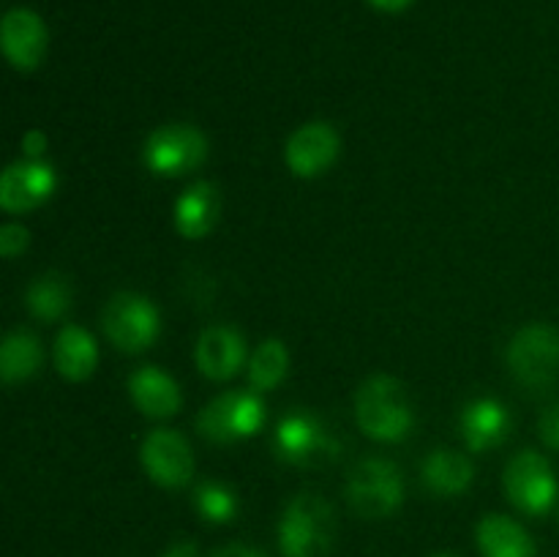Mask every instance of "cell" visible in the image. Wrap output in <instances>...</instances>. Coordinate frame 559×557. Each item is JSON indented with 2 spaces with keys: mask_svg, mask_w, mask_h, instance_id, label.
Returning a JSON list of instances; mask_svg holds the SVG:
<instances>
[{
  "mask_svg": "<svg viewBox=\"0 0 559 557\" xmlns=\"http://www.w3.org/2000/svg\"><path fill=\"white\" fill-rule=\"evenodd\" d=\"M538 431H540V440L546 442L549 448H557L559 451V402L551 404L538 420Z\"/></svg>",
  "mask_w": 559,
  "mask_h": 557,
  "instance_id": "cell-26",
  "label": "cell"
},
{
  "mask_svg": "<svg viewBox=\"0 0 559 557\" xmlns=\"http://www.w3.org/2000/svg\"><path fill=\"white\" fill-rule=\"evenodd\" d=\"M459 429L469 451L484 453L508 440L513 429V415L500 399L478 396L464 404L459 413Z\"/></svg>",
  "mask_w": 559,
  "mask_h": 557,
  "instance_id": "cell-14",
  "label": "cell"
},
{
  "mask_svg": "<svg viewBox=\"0 0 559 557\" xmlns=\"http://www.w3.org/2000/svg\"><path fill=\"white\" fill-rule=\"evenodd\" d=\"M47 151V134L41 129H31L22 137V156L25 158H44Z\"/></svg>",
  "mask_w": 559,
  "mask_h": 557,
  "instance_id": "cell-27",
  "label": "cell"
},
{
  "mask_svg": "<svg viewBox=\"0 0 559 557\" xmlns=\"http://www.w3.org/2000/svg\"><path fill=\"white\" fill-rule=\"evenodd\" d=\"M27 244H31V233H27V227H22V224L16 222H9L0 227V254H3L5 260L20 257L22 251L27 249Z\"/></svg>",
  "mask_w": 559,
  "mask_h": 557,
  "instance_id": "cell-25",
  "label": "cell"
},
{
  "mask_svg": "<svg viewBox=\"0 0 559 557\" xmlns=\"http://www.w3.org/2000/svg\"><path fill=\"white\" fill-rule=\"evenodd\" d=\"M197 369L207 380H229L238 375L246 364V339L243 333L229 325H211L200 333L194 349Z\"/></svg>",
  "mask_w": 559,
  "mask_h": 557,
  "instance_id": "cell-15",
  "label": "cell"
},
{
  "mask_svg": "<svg viewBox=\"0 0 559 557\" xmlns=\"http://www.w3.org/2000/svg\"><path fill=\"white\" fill-rule=\"evenodd\" d=\"M58 189V173L44 158H20L0 175V208L5 213H27L41 208Z\"/></svg>",
  "mask_w": 559,
  "mask_h": 557,
  "instance_id": "cell-11",
  "label": "cell"
},
{
  "mask_svg": "<svg viewBox=\"0 0 559 557\" xmlns=\"http://www.w3.org/2000/svg\"><path fill=\"white\" fill-rule=\"evenodd\" d=\"M41 360L44 353L36 333L27 328H14L11 333H5L3 344H0V377L5 386L31 380L41 369Z\"/></svg>",
  "mask_w": 559,
  "mask_h": 557,
  "instance_id": "cell-21",
  "label": "cell"
},
{
  "mask_svg": "<svg viewBox=\"0 0 559 557\" xmlns=\"http://www.w3.org/2000/svg\"><path fill=\"white\" fill-rule=\"evenodd\" d=\"M145 167L162 178H180L202 167L207 158V137L191 123H167L151 131L142 147Z\"/></svg>",
  "mask_w": 559,
  "mask_h": 557,
  "instance_id": "cell-7",
  "label": "cell"
},
{
  "mask_svg": "<svg viewBox=\"0 0 559 557\" xmlns=\"http://www.w3.org/2000/svg\"><path fill=\"white\" fill-rule=\"evenodd\" d=\"M289 369V353L284 347L282 339H265L260 347L254 349L249 360V386L251 391L265 393L273 391L278 382L287 377Z\"/></svg>",
  "mask_w": 559,
  "mask_h": 557,
  "instance_id": "cell-23",
  "label": "cell"
},
{
  "mask_svg": "<svg viewBox=\"0 0 559 557\" xmlns=\"http://www.w3.org/2000/svg\"><path fill=\"white\" fill-rule=\"evenodd\" d=\"M431 557H453V555H431Z\"/></svg>",
  "mask_w": 559,
  "mask_h": 557,
  "instance_id": "cell-31",
  "label": "cell"
},
{
  "mask_svg": "<svg viewBox=\"0 0 559 557\" xmlns=\"http://www.w3.org/2000/svg\"><path fill=\"white\" fill-rule=\"evenodd\" d=\"M502 486L513 506L527 517H544L557 502V478L549 459L544 453L527 451L516 453L502 473Z\"/></svg>",
  "mask_w": 559,
  "mask_h": 557,
  "instance_id": "cell-8",
  "label": "cell"
},
{
  "mask_svg": "<svg viewBox=\"0 0 559 557\" xmlns=\"http://www.w3.org/2000/svg\"><path fill=\"white\" fill-rule=\"evenodd\" d=\"M358 426L380 442H399L413 429V402L402 380L391 375H374L360 382L355 393Z\"/></svg>",
  "mask_w": 559,
  "mask_h": 557,
  "instance_id": "cell-1",
  "label": "cell"
},
{
  "mask_svg": "<svg viewBox=\"0 0 559 557\" xmlns=\"http://www.w3.org/2000/svg\"><path fill=\"white\" fill-rule=\"evenodd\" d=\"M191 506L207 524H227L238 517V495L222 481H202L191 495Z\"/></svg>",
  "mask_w": 559,
  "mask_h": 557,
  "instance_id": "cell-24",
  "label": "cell"
},
{
  "mask_svg": "<svg viewBox=\"0 0 559 557\" xmlns=\"http://www.w3.org/2000/svg\"><path fill=\"white\" fill-rule=\"evenodd\" d=\"M369 5H374L377 11H388V14H399V11L409 9L415 0H366Z\"/></svg>",
  "mask_w": 559,
  "mask_h": 557,
  "instance_id": "cell-30",
  "label": "cell"
},
{
  "mask_svg": "<svg viewBox=\"0 0 559 557\" xmlns=\"http://www.w3.org/2000/svg\"><path fill=\"white\" fill-rule=\"evenodd\" d=\"M265 424V402L257 391H227L205 404L197 415L194 426L202 440L213 446L249 440Z\"/></svg>",
  "mask_w": 559,
  "mask_h": 557,
  "instance_id": "cell-4",
  "label": "cell"
},
{
  "mask_svg": "<svg viewBox=\"0 0 559 557\" xmlns=\"http://www.w3.org/2000/svg\"><path fill=\"white\" fill-rule=\"evenodd\" d=\"M273 448L282 462L295 467H320L342 453V442L309 410H293L278 420L273 431Z\"/></svg>",
  "mask_w": 559,
  "mask_h": 557,
  "instance_id": "cell-5",
  "label": "cell"
},
{
  "mask_svg": "<svg viewBox=\"0 0 559 557\" xmlns=\"http://www.w3.org/2000/svg\"><path fill=\"white\" fill-rule=\"evenodd\" d=\"M344 497L364 519H385L404 502V475L385 457H364L349 467Z\"/></svg>",
  "mask_w": 559,
  "mask_h": 557,
  "instance_id": "cell-3",
  "label": "cell"
},
{
  "mask_svg": "<svg viewBox=\"0 0 559 557\" xmlns=\"http://www.w3.org/2000/svg\"><path fill=\"white\" fill-rule=\"evenodd\" d=\"M140 459L151 481L164 489H180L194 478V451L175 429H153L142 440Z\"/></svg>",
  "mask_w": 559,
  "mask_h": 557,
  "instance_id": "cell-10",
  "label": "cell"
},
{
  "mask_svg": "<svg viewBox=\"0 0 559 557\" xmlns=\"http://www.w3.org/2000/svg\"><path fill=\"white\" fill-rule=\"evenodd\" d=\"M336 541V511L314 491L295 495L278 519V549L284 557H325Z\"/></svg>",
  "mask_w": 559,
  "mask_h": 557,
  "instance_id": "cell-2",
  "label": "cell"
},
{
  "mask_svg": "<svg viewBox=\"0 0 559 557\" xmlns=\"http://www.w3.org/2000/svg\"><path fill=\"white\" fill-rule=\"evenodd\" d=\"M47 25L36 11L25 9V5L5 11L3 22H0V47H3L5 60L16 71L38 69L47 55Z\"/></svg>",
  "mask_w": 559,
  "mask_h": 557,
  "instance_id": "cell-13",
  "label": "cell"
},
{
  "mask_svg": "<svg viewBox=\"0 0 559 557\" xmlns=\"http://www.w3.org/2000/svg\"><path fill=\"white\" fill-rule=\"evenodd\" d=\"M508 366L522 386L549 388L559 377V331L546 322L522 328L508 344Z\"/></svg>",
  "mask_w": 559,
  "mask_h": 557,
  "instance_id": "cell-9",
  "label": "cell"
},
{
  "mask_svg": "<svg viewBox=\"0 0 559 557\" xmlns=\"http://www.w3.org/2000/svg\"><path fill=\"white\" fill-rule=\"evenodd\" d=\"M338 153H342V137L325 120L300 126L298 131H293L287 147H284L287 167L298 178H320V175H325L336 164Z\"/></svg>",
  "mask_w": 559,
  "mask_h": 557,
  "instance_id": "cell-12",
  "label": "cell"
},
{
  "mask_svg": "<svg viewBox=\"0 0 559 557\" xmlns=\"http://www.w3.org/2000/svg\"><path fill=\"white\" fill-rule=\"evenodd\" d=\"M129 396L142 415L156 420L173 418L175 413H180V404H183V393H180L178 382L167 371L151 364L131 371Z\"/></svg>",
  "mask_w": 559,
  "mask_h": 557,
  "instance_id": "cell-16",
  "label": "cell"
},
{
  "mask_svg": "<svg viewBox=\"0 0 559 557\" xmlns=\"http://www.w3.org/2000/svg\"><path fill=\"white\" fill-rule=\"evenodd\" d=\"M475 541L484 557H535V541L511 517L489 513L475 528Z\"/></svg>",
  "mask_w": 559,
  "mask_h": 557,
  "instance_id": "cell-20",
  "label": "cell"
},
{
  "mask_svg": "<svg viewBox=\"0 0 559 557\" xmlns=\"http://www.w3.org/2000/svg\"><path fill=\"white\" fill-rule=\"evenodd\" d=\"M420 478L426 489L437 497H456L469 489L475 478V467L464 453L453 448H437L420 464Z\"/></svg>",
  "mask_w": 559,
  "mask_h": 557,
  "instance_id": "cell-19",
  "label": "cell"
},
{
  "mask_svg": "<svg viewBox=\"0 0 559 557\" xmlns=\"http://www.w3.org/2000/svg\"><path fill=\"white\" fill-rule=\"evenodd\" d=\"M55 369L63 380L82 382L96 371L98 366V344L91 331L80 325H63L55 339Z\"/></svg>",
  "mask_w": 559,
  "mask_h": 557,
  "instance_id": "cell-18",
  "label": "cell"
},
{
  "mask_svg": "<svg viewBox=\"0 0 559 557\" xmlns=\"http://www.w3.org/2000/svg\"><path fill=\"white\" fill-rule=\"evenodd\" d=\"M162 557H200V546H197L194 541H189V538L175 541V544L169 546V549L164 552Z\"/></svg>",
  "mask_w": 559,
  "mask_h": 557,
  "instance_id": "cell-29",
  "label": "cell"
},
{
  "mask_svg": "<svg viewBox=\"0 0 559 557\" xmlns=\"http://www.w3.org/2000/svg\"><path fill=\"white\" fill-rule=\"evenodd\" d=\"M74 300V287H71L69 276L58 271H47L31 282L25 293L27 311L41 322H55L71 309Z\"/></svg>",
  "mask_w": 559,
  "mask_h": 557,
  "instance_id": "cell-22",
  "label": "cell"
},
{
  "mask_svg": "<svg viewBox=\"0 0 559 557\" xmlns=\"http://www.w3.org/2000/svg\"><path fill=\"white\" fill-rule=\"evenodd\" d=\"M102 328L120 353L140 355L162 333V315L151 298L140 293H118L102 311Z\"/></svg>",
  "mask_w": 559,
  "mask_h": 557,
  "instance_id": "cell-6",
  "label": "cell"
},
{
  "mask_svg": "<svg viewBox=\"0 0 559 557\" xmlns=\"http://www.w3.org/2000/svg\"><path fill=\"white\" fill-rule=\"evenodd\" d=\"M222 216V194L211 180H197L175 202V229L183 238L200 240L211 235V229Z\"/></svg>",
  "mask_w": 559,
  "mask_h": 557,
  "instance_id": "cell-17",
  "label": "cell"
},
{
  "mask_svg": "<svg viewBox=\"0 0 559 557\" xmlns=\"http://www.w3.org/2000/svg\"><path fill=\"white\" fill-rule=\"evenodd\" d=\"M211 557H265L262 552L251 549L246 544H227V546H218Z\"/></svg>",
  "mask_w": 559,
  "mask_h": 557,
  "instance_id": "cell-28",
  "label": "cell"
}]
</instances>
